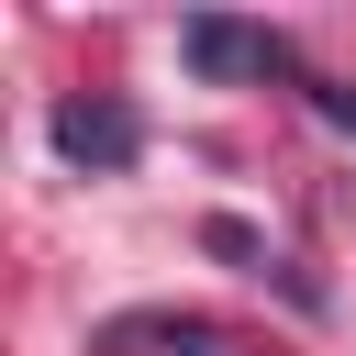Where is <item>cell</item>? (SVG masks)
Instances as JSON below:
<instances>
[{"label":"cell","instance_id":"cell-1","mask_svg":"<svg viewBox=\"0 0 356 356\" xmlns=\"http://www.w3.org/2000/svg\"><path fill=\"white\" fill-rule=\"evenodd\" d=\"M178 56H189L200 78H278V67H289V44H278L267 22H222V11H189V22H178Z\"/></svg>","mask_w":356,"mask_h":356},{"label":"cell","instance_id":"cell-2","mask_svg":"<svg viewBox=\"0 0 356 356\" xmlns=\"http://www.w3.org/2000/svg\"><path fill=\"white\" fill-rule=\"evenodd\" d=\"M56 156L67 167H134L145 156V122L122 100H56Z\"/></svg>","mask_w":356,"mask_h":356},{"label":"cell","instance_id":"cell-3","mask_svg":"<svg viewBox=\"0 0 356 356\" xmlns=\"http://www.w3.org/2000/svg\"><path fill=\"white\" fill-rule=\"evenodd\" d=\"M200 245H211V256H234V267H256V278H267V267H278V256H267V245H256V234H245V222H200Z\"/></svg>","mask_w":356,"mask_h":356},{"label":"cell","instance_id":"cell-4","mask_svg":"<svg viewBox=\"0 0 356 356\" xmlns=\"http://www.w3.org/2000/svg\"><path fill=\"white\" fill-rule=\"evenodd\" d=\"M312 111H323V122H334V134L356 145V89H323V78H312Z\"/></svg>","mask_w":356,"mask_h":356}]
</instances>
